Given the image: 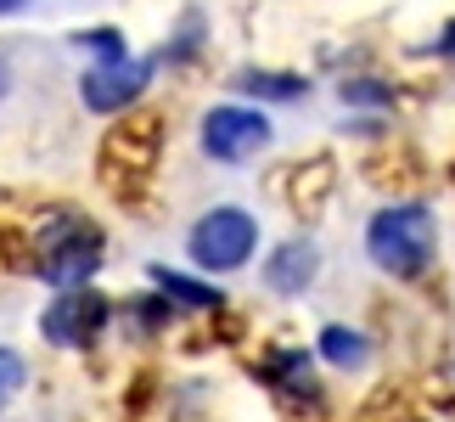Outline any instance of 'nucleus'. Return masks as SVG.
I'll use <instances>...</instances> for the list:
<instances>
[{
  "label": "nucleus",
  "instance_id": "14",
  "mask_svg": "<svg viewBox=\"0 0 455 422\" xmlns=\"http://www.w3.org/2000/svg\"><path fill=\"white\" fill-rule=\"evenodd\" d=\"M338 101H343V108H360V113H394L399 91L388 79H377V74H348L338 85Z\"/></svg>",
  "mask_w": 455,
  "mask_h": 422
},
{
  "label": "nucleus",
  "instance_id": "11",
  "mask_svg": "<svg viewBox=\"0 0 455 422\" xmlns=\"http://www.w3.org/2000/svg\"><path fill=\"white\" fill-rule=\"evenodd\" d=\"M231 91L259 101V108H282V101H304L309 96V79L304 74H282V68H242L231 79Z\"/></svg>",
  "mask_w": 455,
  "mask_h": 422
},
{
  "label": "nucleus",
  "instance_id": "13",
  "mask_svg": "<svg viewBox=\"0 0 455 422\" xmlns=\"http://www.w3.org/2000/svg\"><path fill=\"white\" fill-rule=\"evenodd\" d=\"M174 315H186L180 304H174L169 293H141V298H130L124 304V327L135 332V338H157V332H169L174 327Z\"/></svg>",
  "mask_w": 455,
  "mask_h": 422
},
{
  "label": "nucleus",
  "instance_id": "5",
  "mask_svg": "<svg viewBox=\"0 0 455 422\" xmlns=\"http://www.w3.org/2000/svg\"><path fill=\"white\" fill-rule=\"evenodd\" d=\"M157 152H164V118L157 113H124V125H113L108 141H101V174L108 186H130V181H147Z\"/></svg>",
  "mask_w": 455,
  "mask_h": 422
},
{
  "label": "nucleus",
  "instance_id": "18",
  "mask_svg": "<svg viewBox=\"0 0 455 422\" xmlns=\"http://www.w3.org/2000/svg\"><path fill=\"white\" fill-rule=\"evenodd\" d=\"M23 389H28V361L17 355V349L0 344V411H6V406H12V400L23 394Z\"/></svg>",
  "mask_w": 455,
  "mask_h": 422
},
{
  "label": "nucleus",
  "instance_id": "2",
  "mask_svg": "<svg viewBox=\"0 0 455 422\" xmlns=\"http://www.w3.org/2000/svg\"><path fill=\"white\" fill-rule=\"evenodd\" d=\"M365 259L388 281H427L439 265V215L422 198L382 203L365 220Z\"/></svg>",
  "mask_w": 455,
  "mask_h": 422
},
{
  "label": "nucleus",
  "instance_id": "4",
  "mask_svg": "<svg viewBox=\"0 0 455 422\" xmlns=\"http://www.w3.org/2000/svg\"><path fill=\"white\" fill-rule=\"evenodd\" d=\"M275 141L270 130V113L265 108H253V101H214V108L203 113V125H197V147L208 164H253L259 152H265Z\"/></svg>",
  "mask_w": 455,
  "mask_h": 422
},
{
  "label": "nucleus",
  "instance_id": "9",
  "mask_svg": "<svg viewBox=\"0 0 455 422\" xmlns=\"http://www.w3.org/2000/svg\"><path fill=\"white\" fill-rule=\"evenodd\" d=\"M315 276H321V242L315 237L275 242V248L265 254V265H259V281H265L275 298H304L315 288Z\"/></svg>",
  "mask_w": 455,
  "mask_h": 422
},
{
  "label": "nucleus",
  "instance_id": "16",
  "mask_svg": "<svg viewBox=\"0 0 455 422\" xmlns=\"http://www.w3.org/2000/svg\"><path fill=\"white\" fill-rule=\"evenodd\" d=\"M326 191H331V164H326V158H309V164L292 169V208L315 215V208L326 203Z\"/></svg>",
  "mask_w": 455,
  "mask_h": 422
},
{
  "label": "nucleus",
  "instance_id": "12",
  "mask_svg": "<svg viewBox=\"0 0 455 422\" xmlns=\"http://www.w3.org/2000/svg\"><path fill=\"white\" fill-rule=\"evenodd\" d=\"M147 281L157 293H169L174 304H180L186 315H203V310H225V293L214 288V281L191 276V271H169V265H147Z\"/></svg>",
  "mask_w": 455,
  "mask_h": 422
},
{
  "label": "nucleus",
  "instance_id": "15",
  "mask_svg": "<svg viewBox=\"0 0 455 422\" xmlns=\"http://www.w3.org/2000/svg\"><path fill=\"white\" fill-rule=\"evenodd\" d=\"M203 40H208L203 12H186V17H180V28L169 34V45L157 51V62H164V68H186V62H197V57H203Z\"/></svg>",
  "mask_w": 455,
  "mask_h": 422
},
{
  "label": "nucleus",
  "instance_id": "10",
  "mask_svg": "<svg viewBox=\"0 0 455 422\" xmlns=\"http://www.w3.org/2000/svg\"><path fill=\"white\" fill-rule=\"evenodd\" d=\"M315 355H321L331 372L355 377V372H365V366L377 361V344H371V332H365V327L326 321V327H321V338H315Z\"/></svg>",
  "mask_w": 455,
  "mask_h": 422
},
{
  "label": "nucleus",
  "instance_id": "22",
  "mask_svg": "<svg viewBox=\"0 0 455 422\" xmlns=\"http://www.w3.org/2000/svg\"><path fill=\"white\" fill-rule=\"evenodd\" d=\"M411 422H427V417H411Z\"/></svg>",
  "mask_w": 455,
  "mask_h": 422
},
{
  "label": "nucleus",
  "instance_id": "7",
  "mask_svg": "<svg viewBox=\"0 0 455 422\" xmlns=\"http://www.w3.org/2000/svg\"><path fill=\"white\" fill-rule=\"evenodd\" d=\"M315 366H321V355H315V349L287 344V349H270V355L253 366V377L265 383V389L282 400L287 411H321L326 394H321V377H315Z\"/></svg>",
  "mask_w": 455,
  "mask_h": 422
},
{
  "label": "nucleus",
  "instance_id": "8",
  "mask_svg": "<svg viewBox=\"0 0 455 422\" xmlns=\"http://www.w3.org/2000/svg\"><path fill=\"white\" fill-rule=\"evenodd\" d=\"M152 74H157V57H130V62H108V68H84V74H79V101L91 113H101V118L130 113V108H141Z\"/></svg>",
  "mask_w": 455,
  "mask_h": 422
},
{
  "label": "nucleus",
  "instance_id": "1",
  "mask_svg": "<svg viewBox=\"0 0 455 422\" xmlns=\"http://www.w3.org/2000/svg\"><path fill=\"white\" fill-rule=\"evenodd\" d=\"M101 254H108V237H101V225L91 215L45 208L28 225V276H40L51 293L91 288L101 271Z\"/></svg>",
  "mask_w": 455,
  "mask_h": 422
},
{
  "label": "nucleus",
  "instance_id": "6",
  "mask_svg": "<svg viewBox=\"0 0 455 422\" xmlns=\"http://www.w3.org/2000/svg\"><path fill=\"white\" fill-rule=\"evenodd\" d=\"M113 321V304L108 293L96 288H74V293H57L51 304L40 310V338L51 349H91Z\"/></svg>",
  "mask_w": 455,
  "mask_h": 422
},
{
  "label": "nucleus",
  "instance_id": "21",
  "mask_svg": "<svg viewBox=\"0 0 455 422\" xmlns=\"http://www.w3.org/2000/svg\"><path fill=\"white\" fill-rule=\"evenodd\" d=\"M6 91H12V68L0 62V101H6Z\"/></svg>",
  "mask_w": 455,
  "mask_h": 422
},
{
  "label": "nucleus",
  "instance_id": "17",
  "mask_svg": "<svg viewBox=\"0 0 455 422\" xmlns=\"http://www.w3.org/2000/svg\"><path fill=\"white\" fill-rule=\"evenodd\" d=\"M68 45H74V51H84V57H91V68L130 62V45H124V34H118V28H79Z\"/></svg>",
  "mask_w": 455,
  "mask_h": 422
},
{
  "label": "nucleus",
  "instance_id": "19",
  "mask_svg": "<svg viewBox=\"0 0 455 422\" xmlns=\"http://www.w3.org/2000/svg\"><path fill=\"white\" fill-rule=\"evenodd\" d=\"M427 51H433V57H439V62H455V17H450V23L439 28V40H433Z\"/></svg>",
  "mask_w": 455,
  "mask_h": 422
},
{
  "label": "nucleus",
  "instance_id": "20",
  "mask_svg": "<svg viewBox=\"0 0 455 422\" xmlns=\"http://www.w3.org/2000/svg\"><path fill=\"white\" fill-rule=\"evenodd\" d=\"M34 0H0V17H17V12H28Z\"/></svg>",
  "mask_w": 455,
  "mask_h": 422
},
{
  "label": "nucleus",
  "instance_id": "3",
  "mask_svg": "<svg viewBox=\"0 0 455 422\" xmlns=\"http://www.w3.org/2000/svg\"><path fill=\"white\" fill-rule=\"evenodd\" d=\"M253 254H259V220L242 203L203 208L186 231V259L208 276H231L242 265H253Z\"/></svg>",
  "mask_w": 455,
  "mask_h": 422
}]
</instances>
